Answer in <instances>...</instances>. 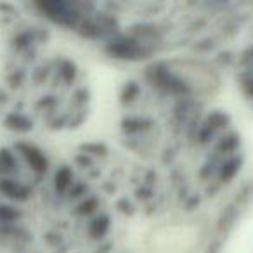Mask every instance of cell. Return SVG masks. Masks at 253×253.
I'll return each mask as SVG.
<instances>
[{
  "mask_svg": "<svg viewBox=\"0 0 253 253\" xmlns=\"http://www.w3.org/2000/svg\"><path fill=\"white\" fill-rule=\"evenodd\" d=\"M144 77L153 88L160 90L162 94L173 95L177 99H191L198 92L194 84L186 75L177 71L165 61L149 64L144 71Z\"/></svg>",
  "mask_w": 253,
  "mask_h": 253,
  "instance_id": "cell-1",
  "label": "cell"
},
{
  "mask_svg": "<svg viewBox=\"0 0 253 253\" xmlns=\"http://www.w3.org/2000/svg\"><path fill=\"white\" fill-rule=\"evenodd\" d=\"M104 52L113 59L126 61V63H139V61H146L153 57L155 45L144 42V40L135 39L128 33H118L113 39L106 40Z\"/></svg>",
  "mask_w": 253,
  "mask_h": 253,
  "instance_id": "cell-2",
  "label": "cell"
},
{
  "mask_svg": "<svg viewBox=\"0 0 253 253\" xmlns=\"http://www.w3.org/2000/svg\"><path fill=\"white\" fill-rule=\"evenodd\" d=\"M35 7L45 19H49L54 25L64 26L68 30H77L80 21L85 18L77 7V4L64 2V0H50V2H39Z\"/></svg>",
  "mask_w": 253,
  "mask_h": 253,
  "instance_id": "cell-3",
  "label": "cell"
},
{
  "mask_svg": "<svg viewBox=\"0 0 253 253\" xmlns=\"http://www.w3.org/2000/svg\"><path fill=\"white\" fill-rule=\"evenodd\" d=\"M229 125H231V116L222 109H215V111L208 113L200 122L194 139L200 146L213 144L222 134L227 132Z\"/></svg>",
  "mask_w": 253,
  "mask_h": 253,
  "instance_id": "cell-4",
  "label": "cell"
},
{
  "mask_svg": "<svg viewBox=\"0 0 253 253\" xmlns=\"http://www.w3.org/2000/svg\"><path fill=\"white\" fill-rule=\"evenodd\" d=\"M14 151L18 153L23 158V162L26 163L30 170L37 175H45L49 172V156L45 155V151L39 148V146L32 144V142H25V141H18L14 144Z\"/></svg>",
  "mask_w": 253,
  "mask_h": 253,
  "instance_id": "cell-5",
  "label": "cell"
},
{
  "mask_svg": "<svg viewBox=\"0 0 253 253\" xmlns=\"http://www.w3.org/2000/svg\"><path fill=\"white\" fill-rule=\"evenodd\" d=\"M0 196H4L9 203H25L32 198V189L16 177H2Z\"/></svg>",
  "mask_w": 253,
  "mask_h": 253,
  "instance_id": "cell-6",
  "label": "cell"
},
{
  "mask_svg": "<svg viewBox=\"0 0 253 253\" xmlns=\"http://www.w3.org/2000/svg\"><path fill=\"white\" fill-rule=\"evenodd\" d=\"M239 146H241V135L238 132L227 130L213 142V153L210 156H213L217 160L229 158L232 155H238Z\"/></svg>",
  "mask_w": 253,
  "mask_h": 253,
  "instance_id": "cell-7",
  "label": "cell"
},
{
  "mask_svg": "<svg viewBox=\"0 0 253 253\" xmlns=\"http://www.w3.org/2000/svg\"><path fill=\"white\" fill-rule=\"evenodd\" d=\"M243 163H245V158H243L241 153H238V155H232L229 156V158H224L220 162V165H218L217 169V180L220 184H229L234 180V177L238 175L239 172H241L243 169Z\"/></svg>",
  "mask_w": 253,
  "mask_h": 253,
  "instance_id": "cell-8",
  "label": "cell"
},
{
  "mask_svg": "<svg viewBox=\"0 0 253 253\" xmlns=\"http://www.w3.org/2000/svg\"><path fill=\"white\" fill-rule=\"evenodd\" d=\"M77 182L75 180V173L73 169L70 165H59L56 169L52 175V189L56 194L59 196H66L70 193V189L73 187V184Z\"/></svg>",
  "mask_w": 253,
  "mask_h": 253,
  "instance_id": "cell-9",
  "label": "cell"
},
{
  "mask_svg": "<svg viewBox=\"0 0 253 253\" xmlns=\"http://www.w3.org/2000/svg\"><path fill=\"white\" fill-rule=\"evenodd\" d=\"M4 126L7 130L16 132V134H28V132H32L35 128V123H33L32 118H28L23 113L12 111L4 118Z\"/></svg>",
  "mask_w": 253,
  "mask_h": 253,
  "instance_id": "cell-10",
  "label": "cell"
},
{
  "mask_svg": "<svg viewBox=\"0 0 253 253\" xmlns=\"http://www.w3.org/2000/svg\"><path fill=\"white\" fill-rule=\"evenodd\" d=\"M109 227H111V218H109V215L99 213V215H94V217L88 220L87 232H88V236H90V239L101 241L109 232Z\"/></svg>",
  "mask_w": 253,
  "mask_h": 253,
  "instance_id": "cell-11",
  "label": "cell"
},
{
  "mask_svg": "<svg viewBox=\"0 0 253 253\" xmlns=\"http://www.w3.org/2000/svg\"><path fill=\"white\" fill-rule=\"evenodd\" d=\"M25 211L14 203H0V225L9 227V225H18V222L23 220Z\"/></svg>",
  "mask_w": 253,
  "mask_h": 253,
  "instance_id": "cell-12",
  "label": "cell"
},
{
  "mask_svg": "<svg viewBox=\"0 0 253 253\" xmlns=\"http://www.w3.org/2000/svg\"><path fill=\"white\" fill-rule=\"evenodd\" d=\"M18 170V156H16L14 149L0 148V179L2 177H14Z\"/></svg>",
  "mask_w": 253,
  "mask_h": 253,
  "instance_id": "cell-13",
  "label": "cell"
},
{
  "mask_svg": "<svg viewBox=\"0 0 253 253\" xmlns=\"http://www.w3.org/2000/svg\"><path fill=\"white\" fill-rule=\"evenodd\" d=\"M153 128V122L146 118H125L122 122V130L128 135H144Z\"/></svg>",
  "mask_w": 253,
  "mask_h": 253,
  "instance_id": "cell-14",
  "label": "cell"
},
{
  "mask_svg": "<svg viewBox=\"0 0 253 253\" xmlns=\"http://www.w3.org/2000/svg\"><path fill=\"white\" fill-rule=\"evenodd\" d=\"M141 92H142V88L139 82H135V80L125 82L122 90H120V102H122L123 106L134 104V102L141 97Z\"/></svg>",
  "mask_w": 253,
  "mask_h": 253,
  "instance_id": "cell-15",
  "label": "cell"
},
{
  "mask_svg": "<svg viewBox=\"0 0 253 253\" xmlns=\"http://www.w3.org/2000/svg\"><path fill=\"white\" fill-rule=\"evenodd\" d=\"M99 207H101V201H99V198L92 196V194H87L84 200H80L77 203L75 213H77L78 217H94V215H97Z\"/></svg>",
  "mask_w": 253,
  "mask_h": 253,
  "instance_id": "cell-16",
  "label": "cell"
},
{
  "mask_svg": "<svg viewBox=\"0 0 253 253\" xmlns=\"http://www.w3.org/2000/svg\"><path fill=\"white\" fill-rule=\"evenodd\" d=\"M80 151L87 156H106L108 155V148L101 142H87V144L80 146Z\"/></svg>",
  "mask_w": 253,
  "mask_h": 253,
  "instance_id": "cell-17",
  "label": "cell"
},
{
  "mask_svg": "<svg viewBox=\"0 0 253 253\" xmlns=\"http://www.w3.org/2000/svg\"><path fill=\"white\" fill-rule=\"evenodd\" d=\"M57 71H59V75L64 78L66 84H71V82L75 80V77H77V66H75L71 61H66V63H64Z\"/></svg>",
  "mask_w": 253,
  "mask_h": 253,
  "instance_id": "cell-18",
  "label": "cell"
}]
</instances>
